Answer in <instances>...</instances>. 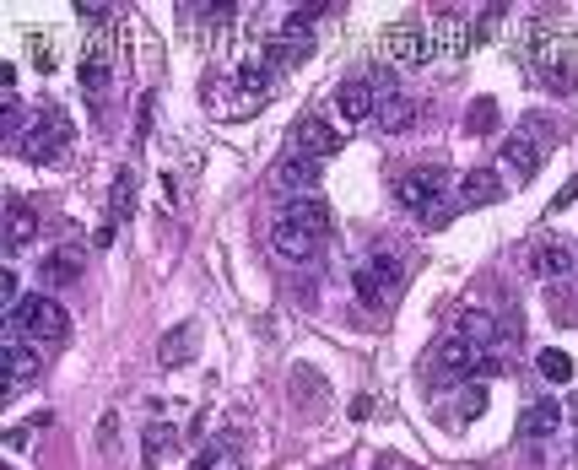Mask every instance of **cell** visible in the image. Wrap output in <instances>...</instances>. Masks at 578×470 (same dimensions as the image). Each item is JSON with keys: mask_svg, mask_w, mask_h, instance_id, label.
I'll use <instances>...</instances> for the list:
<instances>
[{"mask_svg": "<svg viewBox=\"0 0 578 470\" xmlns=\"http://www.w3.org/2000/svg\"><path fill=\"white\" fill-rule=\"evenodd\" d=\"M535 368H541V379H551V384H568L573 379V357L557 352V346H546V352L535 357Z\"/></svg>", "mask_w": 578, "mask_h": 470, "instance_id": "obj_28", "label": "cell"}, {"mask_svg": "<svg viewBox=\"0 0 578 470\" xmlns=\"http://www.w3.org/2000/svg\"><path fill=\"white\" fill-rule=\"evenodd\" d=\"M33 65H38V71H49V65H55V49H49L44 38H33Z\"/></svg>", "mask_w": 578, "mask_h": 470, "instance_id": "obj_34", "label": "cell"}, {"mask_svg": "<svg viewBox=\"0 0 578 470\" xmlns=\"http://www.w3.org/2000/svg\"><path fill=\"white\" fill-rule=\"evenodd\" d=\"M109 76H114L109 49H103V44H92L87 55H82V92H87V98H103V92H109Z\"/></svg>", "mask_w": 578, "mask_h": 470, "instance_id": "obj_19", "label": "cell"}, {"mask_svg": "<svg viewBox=\"0 0 578 470\" xmlns=\"http://www.w3.org/2000/svg\"><path fill=\"white\" fill-rule=\"evenodd\" d=\"M65 146H71V119L60 109H49L28 125V136L17 141V152L28 157V163H55V157H65Z\"/></svg>", "mask_w": 578, "mask_h": 470, "instance_id": "obj_3", "label": "cell"}, {"mask_svg": "<svg viewBox=\"0 0 578 470\" xmlns=\"http://www.w3.org/2000/svg\"><path fill=\"white\" fill-rule=\"evenodd\" d=\"M157 357H163L168 368H179V362H190V357H195V325H179V330H168V335H163V346H157Z\"/></svg>", "mask_w": 578, "mask_h": 470, "instance_id": "obj_25", "label": "cell"}, {"mask_svg": "<svg viewBox=\"0 0 578 470\" xmlns=\"http://www.w3.org/2000/svg\"><path fill=\"white\" fill-rule=\"evenodd\" d=\"M292 379H298V384H292V395H308V400H314V406H325V384H319V373H308V368H298V373H292Z\"/></svg>", "mask_w": 578, "mask_h": 470, "instance_id": "obj_30", "label": "cell"}, {"mask_svg": "<svg viewBox=\"0 0 578 470\" xmlns=\"http://www.w3.org/2000/svg\"><path fill=\"white\" fill-rule=\"evenodd\" d=\"M76 276H82V249H49L38 260V281L44 287H71Z\"/></svg>", "mask_w": 578, "mask_h": 470, "instance_id": "obj_16", "label": "cell"}, {"mask_svg": "<svg viewBox=\"0 0 578 470\" xmlns=\"http://www.w3.org/2000/svg\"><path fill=\"white\" fill-rule=\"evenodd\" d=\"M233 454V438H222V443H211V449H200V460H195V470H222V460Z\"/></svg>", "mask_w": 578, "mask_h": 470, "instance_id": "obj_33", "label": "cell"}, {"mask_svg": "<svg viewBox=\"0 0 578 470\" xmlns=\"http://www.w3.org/2000/svg\"><path fill=\"white\" fill-rule=\"evenodd\" d=\"M454 335H460V341H470V346L481 352V346H492V341H497V319L487 314V308H465L460 325H454Z\"/></svg>", "mask_w": 578, "mask_h": 470, "instance_id": "obj_21", "label": "cell"}, {"mask_svg": "<svg viewBox=\"0 0 578 470\" xmlns=\"http://www.w3.org/2000/svg\"><path fill=\"white\" fill-rule=\"evenodd\" d=\"M281 222L303 227V233L319 238V244L335 233V211H330V200H319V195H292L287 206H281Z\"/></svg>", "mask_w": 578, "mask_h": 470, "instance_id": "obj_9", "label": "cell"}, {"mask_svg": "<svg viewBox=\"0 0 578 470\" xmlns=\"http://www.w3.org/2000/svg\"><path fill=\"white\" fill-rule=\"evenodd\" d=\"M271 71H287V65H298L308 60V38H281V44H265V55H260Z\"/></svg>", "mask_w": 578, "mask_h": 470, "instance_id": "obj_27", "label": "cell"}, {"mask_svg": "<svg viewBox=\"0 0 578 470\" xmlns=\"http://www.w3.org/2000/svg\"><path fill=\"white\" fill-rule=\"evenodd\" d=\"M557 427H562V406H557V400H535V406L519 416V433L524 438H551Z\"/></svg>", "mask_w": 578, "mask_h": 470, "instance_id": "obj_20", "label": "cell"}, {"mask_svg": "<svg viewBox=\"0 0 578 470\" xmlns=\"http://www.w3.org/2000/svg\"><path fill=\"white\" fill-rule=\"evenodd\" d=\"M130 200H136V173L119 168V173H114V190H109V227L130 217Z\"/></svg>", "mask_w": 578, "mask_h": 470, "instance_id": "obj_26", "label": "cell"}, {"mask_svg": "<svg viewBox=\"0 0 578 470\" xmlns=\"http://www.w3.org/2000/svg\"><path fill=\"white\" fill-rule=\"evenodd\" d=\"M335 114H341L346 125H362V119H373V82H362V76H346V82L335 87Z\"/></svg>", "mask_w": 578, "mask_h": 470, "instance_id": "obj_14", "label": "cell"}, {"mask_svg": "<svg viewBox=\"0 0 578 470\" xmlns=\"http://www.w3.org/2000/svg\"><path fill=\"white\" fill-rule=\"evenodd\" d=\"M6 330L11 335H22V341H38V346H55L71 335V314L55 303V298H28V303H17V308H6Z\"/></svg>", "mask_w": 578, "mask_h": 470, "instance_id": "obj_2", "label": "cell"}, {"mask_svg": "<svg viewBox=\"0 0 578 470\" xmlns=\"http://www.w3.org/2000/svg\"><path fill=\"white\" fill-rule=\"evenodd\" d=\"M524 65L546 92L578 87V33L568 28H530L524 33Z\"/></svg>", "mask_w": 578, "mask_h": 470, "instance_id": "obj_1", "label": "cell"}, {"mask_svg": "<svg viewBox=\"0 0 578 470\" xmlns=\"http://www.w3.org/2000/svg\"><path fill=\"white\" fill-rule=\"evenodd\" d=\"M271 249L281 254V260H292V265H308V260H319V238H308L303 227H292V222H271Z\"/></svg>", "mask_w": 578, "mask_h": 470, "instance_id": "obj_13", "label": "cell"}, {"mask_svg": "<svg viewBox=\"0 0 578 470\" xmlns=\"http://www.w3.org/2000/svg\"><path fill=\"white\" fill-rule=\"evenodd\" d=\"M476 368H481V352H476L470 341H460V335H449V341H443L438 352L427 357V384H433V389H449V384L470 379Z\"/></svg>", "mask_w": 578, "mask_h": 470, "instance_id": "obj_5", "label": "cell"}, {"mask_svg": "<svg viewBox=\"0 0 578 470\" xmlns=\"http://www.w3.org/2000/svg\"><path fill=\"white\" fill-rule=\"evenodd\" d=\"M492 125H497V103H492V98L470 103V114H465V130H470V136H487Z\"/></svg>", "mask_w": 578, "mask_h": 470, "instance_id": "obj_29", "label": "cell"}, {"mask_svg": "<svg viewBox=\"0 0 578 470\" xmlns=\"http://www.w3.org/2000/svg\"><path fill=\"white\" fill-rule=\"evenodd\" d=\"M352 287H357V303H362V308H384L389 298H395V287H400V260L379 249V254H373V260L352 276Z\"/></svg>", "mask_w": 578, "mask_h": 470, "instance_id": "obj_6", "label": "cell"}, {"mask_svg": "<svg viewBox=\"0 0 578 470\" xmlns=\"http://www.w3.org/2000/svg\"><path fill=\"white\" fill-rule=\"evenodd\" d=\"M168 449H173V422H146L141 427V460H146V470L163 465Z\"/></svg>", "mask_w": 578, "mask_h": 470, "instance_id": "obj_22", "label": "cell"}, {"mask_svg": "<svg viewBox=\"0 0 578 470\" xmlns=\"http://www.w3.org/2000/svg\"><path fill=\"white\" fill-rule=\"evenodd\" d=\"M497 163H503L508 173H514L519 184H530L535 173H541V141L530 136V130H519V136L503 141V152H497Z\"/></svg>", "mask_w": 578, "mask_h": 470, "instance_id": "obj_11", "label": "cell"}, {"mask_svg": "<svg viewBox=\"0 0 578 470\" xmlns=\"http://www.w3.org/2000/svg\"><path fill=\"white\" fill-rule=\"evenodd\" d=\"M276 184H287V190H314V184H319V163H314V157H287V163L276 168Z\"/></svg>", "mask_w": 578, "mask_h": 470, "instance_id": "obj_23", "label": "cell"}, {"mask_svg": "<svg viewBox=\"0 0 578 470\" xmlns=\"http://www.w3.org/2000/svg\"><path fill=\"white\" fill-rule=\"evenodd\" d=\"M427 28H433V44H438V55H449V60H465V55H470V44H476V38H481L476 28H470V17H465L460 6H438Z\"/></svg>", "mask_w": 578, "mask_h": 470, "instance_id": "obj_8", "label": "cell"}, {"mask_svg": "<svg viewBox=\"0 0 578 470\" xmlns=\"http://www.w3.org/2000/svg\"><path fill=\"white\" fill-rule=\"evenodd\" d=\"M373 470H400V465H395V460H379V465H373Z\"/></svg>", "mask_w": 578, "mask_h": 470, "instance_id": "obj_35", "label": "cell"}, {"mask_svg": "<svg viewBox=\"0 0 578 470\" xmlns=\"http://www.w3.org/2000/svg\"><path fill=\"white\" fill-rule=\"evenodd\" d=\"M98 449H103V454L119 449V411H103V422H98Z\"/></svg>", "mask_w": 578, "mask_h": 470, "instance_id": "obj_32", "label": "cell"}, {"mask_svg": "<svg viewBox=\"0 0 578 470\" xmlns=\"http://www.w3.org/2000/svg\"><path fill=\"white\" fill-rule=\"evenodd\" d=\"M443 184H449L443 168H416L406 179H395V200L416 217H433V206H443Z\"/></svg>", "mask_w": 578, "mask_h": 470, "instance_id": "obj_7", "label": "cell"}, {"mask_svg": "<svg viewBox=\"0 0 578 470\" xmlns=\"http://www.w3.org/2000/svg\"><path fill=\"white\" fill-rule=\"evenodd\" d=\"M384 55L395 60V65H406V71L427 65V60L438 55L433 28H422V22H389V28H384Z\"/></svg>", "mask_w": 578, "mask_h": 470, "instance_id": "obj_4", "label": "cell"}, {"mask_svg": "<svg viewBox=\"0 0 578 470\" xmlns=\"http://www.w3.org/2000/svg\"><path fill=\"white\" fill-rule=\"evenodd\" d=\"M481 411H487V395H481V389L470 384L465 395H460V406H454V422H470V416H481Z\"/></svg>", "mask_w": 578, "mask_h": 470, "instance_id": "obj_31", "label": "cell"}, {"mask_svg": "<svg viewBox=\"0 0 578 470\" xmlns=\"http://www.w3.org/2000/svg\"><path fill=\"white\" fill-rule=\"evenodd\" d=\"M33 238H38V211L22 206V200H11V206H6V249L11 254L33 249Z\"/></svg>", "mask_w": 578, "mask_h": 470, "instance_id": "obj_18", "label": "cell"}, {"mask_svg": "<svg viewBox=\"0 0 578 470\" xmlns=\"http://www.w3.org/2000/svg\"><path fill=\"white\" fill-rule=\"evenodd\" d=\"M6 368H11V384H6V400H11V395H22V389H28V384L38 379L44 357H38V346H33V341L11 335V341H6Z\"/></svg>", "mask_w": 578, "mask_h": 470, "instance_id": "obj_12", "label": "cell"}, {"mask_svg": "<svg viewBox=\"0 0 578 470\" xmlns=\"http://www.w3.org/2000/svg\"><path fill=\"white\" fill-rule=\"evenodd\" d=\"M573 265H578V254H573L568 238H541V244L530 249V271L535 276H568Z\"/></svg>", "mask_w": 578, "mask_h": 470, "instance_id": "obj_15", "label": "cell"}, {"mask_svg": "<svg viewBox=\"0 0 578 470\" xmlns=\"http://www.w3.org/2000/svg\"><path fill=\"white\" fill-rule=\"evenodd\" d=\"M292 146H298V157H335L341 152V130L330 125V119H319V114H303L298 125H292Z\"/></svg>", "mask_w": 578, "mask_h": 470, "instance_id": "obj_10", "label": "cell"}, {"mask_svg": "<svg viewBox=\"0 0 578 470\" xmlns=\"http://www.w3.org/2000/svg\"><path fill=\"white\" fill-rule=\"evenodd\" d=\"M460 195H465V206H497V200H503V173L497 168H470L460 179Z\"/></svg>", "mask_w": 578, "mask_h": 470, "instance_id": "obj_17", "label": "cell"}, {"mask_svg": "<svg viewBox=\"0 0 578 470\" xmlns=\"http://www.w3.org/2000/svg\"><path fill=\"white\" fill-rule=\"evenodd\" d=\"M416 119H422V103H411V98H389L384 109H379V125L389 130V136H400V130H411Z\"/></svg>", "mask_w": 578, "mask_h": 470, "instance_id": "obj_24", "label": "cell"}]
</instances>
